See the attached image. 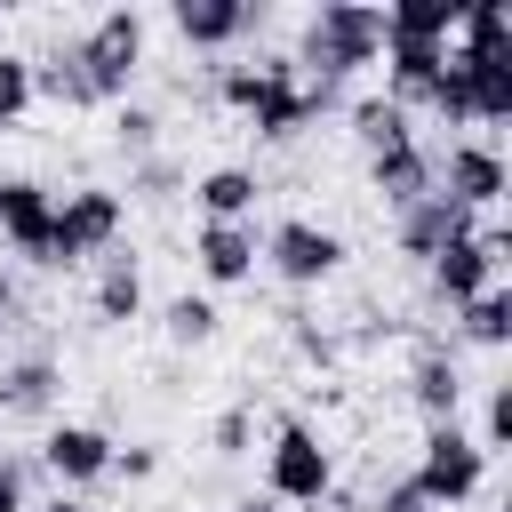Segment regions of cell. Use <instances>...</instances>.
Returning a JSON list of instances; mask_svg holds the SVG:
<instances>
[{"label":"cell","instance_id":"6da1fadb","mask_svg":"<svg viewBox=\"0 0 512 512\" xmlns=\"http://www.w3.org/2000/svg\"><path fill=\"white\" fill-rule=\"evenodd\" d=\"M136 64H144V16H136V8H104L80 40H64L48 64H32V96H48V104H64V112L128 104Z\"/></svg>","mask_w":512,"mask_h":512},{"label":"cell","instance_id":"7a4b0ae2","mask_svg":"<svg viewBox=\"0 0 512 512\" xmlns=\"http://www.w3.org/2000/svg\"><path fill=\"white\" fill-rule=\"evenodd\" d=\"M216 96H224L232 112H248V128H256L264 144H288V136H304L320 112L344 104V88L296 80L288 56H272V64H224V72H216Z\"/></svg>","mask_w":512,"mask_h":512},{"label":"cell","instance_id":"3957f363","mask_svg":"<svg viewBox=\"0 0 512 512\" xmlns=\"http://www.w3.org/2000/svg\"><path fill=\"white\" fill-rule=\"evenodd\" d=\"M384 56V8L368 0H320L296 32V80H320V88H344L352 72H368Z\"/></svg>","mask_w":512,"mask_h":512},{"label":"cell","instance_id":"277c9868","mask_svg":"<svg viewBox=\"0 0 512 512\" xmlns=\"http://www.w3.org/2000/svg\"><path fill=\"white\" fill-rule=\"evenodd\" d=\"M264 496H272V504H328V496H336V456H328V440H320L304 416H280V424H272Z\"/></svg>","mask_w":512,"mask_h":512},{"label":"cell","instance_id":"5b68a950","mask_svg":"<svg viewBox=\"0 0 512 512\" xmlns=\"http://www.w3.org/2000/svg\"><path fill=\"white\" fill-rule=\"evenodd\" d=\"M408 488H416L432 512H456V504H472V496L488 488V456H480V440H472L464 424H424V448H416V472H408Z\"/></svg>","mask_w":512,"mask_h":512},{"label":"cell","instance_id":"8992f818","mask_svg":"<svg viewBox=\"0 0 512 512\" xmlns=\"http://www.w3.org/2000/svg\"><path fill=\"white\" fill-rule=\"evenodd\" d=\"M120 224H128L120 192H104V184L64 192V200H56V224H48V272H80V264H96L104 248H120Z\"/></svg>","mask_w":512,"mask_h":512},{"label":"cell","instance_id":"52a82bcc","mask_svg":"<svg viewBox=\"0 0 512 512\" xmlns=\"http://www.w3.org/2000/svg\"><path fill=\"white\" fill-rule=\"evenodd\" d=\"M264 264L288 288H320V280L344 272V232H328L312 216H280V224H264Z\"/></svg>","mask_w":512,"mask_h":512},{"label":"cell","instance_id":"ba28073f","mask_svg":"<svg viewBox=\"0 0 512 512\" xmlns=\"http://www.w3.org/2000/svg\"><path fill=\"white\" fill-rule=\"evenodd\" d=\"M504 256H512V232H496V224H480L472 240H456V248H440V256L424 264V280H432V296H440L448 312H464L472 296H488V288H496V272H504Z\"/></svg>","mask_w":512,"mask_h":512},{"label":"cell","instance_id":"9c48e42d","mask_svg":"<svg viewBox=\"0 0 512 512\" xmlns=\"http://www.w3.org/2000/svg\"><path fill=\"white\" fill-rule=\"evenodd\" d=\"M432 192H448L456 208H496L504 192H512V168H504V152L496 144H480V136H464V144H448L440 160H432Z\"/></svg>","mask_w":512,"mask_h":512},{"label":"cell","instance_id":"30bf717a","mask_svg":"<svg viewBox=\"0 0 512 512\" xmlns=\"http://www.w3.org/2000/svg\"><path fill=\"white\" fill-rule=\"evenodd\" d=\"M40 472L56 480V496H80L112 472V440L96 424H48L40 432Z\"/></svg>","mask_w":512,"mask_h":512},{"label":"cell","instance_id":"8fae6325","mask_svg":"<svg viewBox=\"0 0 512 512\" xmlns=\"http://www.w3.org/2000/svg\"><path fill=\"white\" fill-rule=\"evenodd\" d=\"M472 232H480V216L456 208L448 192H424V200H408V208L392 216V240H400V256H416V264H432L440 248H456V240H472Z\"/></svg>","mask_w":512,"mask_h":512},{"label":"cell","instance_id":"7c38bea8","mask_svg":"<svg viewBox=\"0 0 512 512\" xmlns=\"http://www.w3.org/2000/svg\"><path fill=\"white\" fill-rule=\"evenodd\" d=\"M48 224H56V192L32 176H0V240L48 272Z\"/></svg>","mask_w":512,"mask_h":512},{"label":"cell","instance_id":"4fadbf2b","mask_svg":"<svg viewBox=\"0 0 512 512\" xmlns=\"http://www.w3.org/2000/svg\"><path fill=\"white\" fill-rule=\"evenodd\" d=\"M192 256H200V280H208V288H240V280H256V264H264V232H256V224H200Z\"/></svg>","mask_w":512,"mask_h":512},{"label":"cell","instance_id":"5bb4252c","mask_svg":"<svg viewBox=\"0 0 512 512\" xmlns=\"http://www.w3.org/2000/svg\"><path fill=\"white\" fill-rule=\"evenodd\" d=\"M168 24H176L184 48H232V40L256 32V8H248V0H176Z\"/></svg>","mask_w":512,"mask_h":512},{"label":"cell","instance_id":"9a60e30c","mask_svg":"<svg viewBox=\"0 0 512 512\" xmlns=\"http://www.w3.org/2000/svg\"><path fill=\"white\" fill-rule=\"evenodd\" d=\"M56 400H64V368L48 352H24L0 368V416H48Z\"/></svg>","mask_w":512,"mask_h":512},{"label":"cell","instance_id":"2e32d148","mask_svg":"<svg viewBox=\"0 0 512 512\" xmlns=\"http://www.w3.org/2000/svg\"><path fill=\"white\" fill-rule=\"evenodd\" d=\"M408 400H416L424 424H456V408H464V368H456L440 344L416 352V368H408Z\"/></svg>","mask_w":512,"mask_h":512},{"label":"cell","instance_id":"e0dca14e","mask_svg":"<svg viewBox=\"0 0 512 512\" xmlns=\"http://www.w3.org/2000/svg\"><path fill=\"white\" fill-rule=\"evenodd\" d=\"M368 184H376V200L400 216L408 200H424V192H432V152H424V144H392V152H376V160H368Z\"/></svg>","mask_w":512,"mask_h":512},{"label":"cell","instance_id":"ac0fdd59","mask_svg":"<svg viewBox=\"0 0 512 512\" xmlns=\"http://www.w3.org/2000/svg\"><path fill=\"white\" fill-rule=\"evenodd\" d=\"M88 304H96V320H136L144 312V264L128 256V248H104L96 256V288H88Z\"/></svg>","mask_w":512,"mask_h":512},{"label":"cell","instance_id":"d6986e66","mask_svg":"<svg viewBox=\"0 0 512 512\" xmlns=\"http://www.w3.org/2000/svg\"><path fill=\"white\" fill-rule=\"evenodd\" d=\"M256 168H208L200 184H192V200H200V224H256Z\"/></svg>","mask_w":512,"mask_h":512},{"label":"cell","instance_id":"ffe728a7","mask_svg":"<svg viewBox=\"0 0 512 512\" xmlns=\"http://www.w3.org/2000/svg\"><path fill=\"white\" fill-rule=\"evenodd\" d=\"M440 64H448V48H424V40H384V80H392V104H400V112H416V104H424V88L440 80Z\"/></svg>","mask_w":512,"mask_h":512},{"label":"cell","instance_id":"44dd1931","mask_svg":"<svg viewBox=\"0 0 512 512\" xmlns=\"http://www.w3.org/2000/svg\"><path fill=\"white\" fill-rule=\"evenodd\" d=\"M456 56V48H448ZM472 120H512V56H456Z\"/></svg>","mask_w":512,"mask_h":512},{"label":"cell","instance_id":"7402d4cb","mask_svg":"<svg viewBox=\"0 0 512 512\" xmlns=\"http://www.w3.org/2000/svg\"><path fill=\"white\" fill-rule=\"evenodd\" d=\"M456 8H464V0H392V8H384V40L448 48V40H456Z\"/></svg>","mask_w":512,"mask_h":512},{"label":"cell","instance_id":"603a6c76","mask_svg":"<svg viewBox=\"0 0 512 512\" xmlns=\"http://www.w3.org/2000/svg\"><path fill=\"white\" fill-rule=\"evenodd\" d=\"M456 336H464V344H488V352H504V344H512V288L496 280L488 296H472V304L456 312Z\"/></svg>","mask_w":512,"mask_h":512},{"label":"cell","instance_id":"cb8c5ba5","mask_svg":"<svg viewBox=\"0 0 512 512\" xmlns=\"http://www.w3.org/2000/svg\"><path fill=\"white\" fill-rule=\"evenodd\" d=\"M352 136L368 144V160H376V152H392V144H416L408 112H400L392 96H360V104H352Z\"/></svg>","mask_w":512,"mask_h":512},{"label":"cell","instance_id":"d4e9b609","mask_svg":"<svg viewBox=\"0 0 512 512\" xmlns=\"http://www.w3.org/2000/svg\"><path fill=\"white\" fill-rule=\"evenodd\" d=\"M160 328H168V344H208V336H216V304H208V296H176V304L160 312Z\"/></svg>","mask_w":512,"mask_h":512},{"label":"cell","instance_id":"484cf974","mask_svg":"<svg viewBox=\"0 0 512 512\" xmlns=\"http://www.w3.org/2000/svg\"><path fill=\"white\" fill-rule=\"evenodd\" d=\"M24 112H32V56L0 48V128H16Z\"/></svg>","mask_w":512,"mask_h":512},{"label":"cell","instance_id":"4316f807","mask_svg":"<svg viewBox=\"0 0 512 512\" xmlns=\"http://www.w3.org/2000/svg\"><path fill=\"white\" fill-rule=\"evenodd\" d=\"M112 136H120V152L152 160V136H160V120H152L144 104H120V112H112Z\"/></svg>","mask_w":512,"mask_h":512},{"label":"cell","instance_id":"83f0119b","mask_svg":"<svg viewBox=\"0 0 512 512\" xmlns=\"http://www.w3.org/2000/svg\"><path fill=\"white\" fill-rule=\"evenodd\" d=\"M504 432H512V392H504V384H488V408H480V432H472V440H480V456H496V448H504Z\"/></svg>","mask_w":512,"mask_h":512},{"label":"cell","instance_id":"f1b7e54d","mask_svg":"<svg viewBox=\"0 0 512 512\" xmlns=\"http://www.w3.org/2000/svg\"><path fill=\"white\" fill-rule=\"evenodd\" d=\"M168 192H184V168L176 160H136V200H168Z\"/></svg>","mask_w":512,"mask_h":512},{"label":"cell","instance_id":"f546056e","mask_svg":"<svg viewBox=\"0 0 512 512\" xmlns=\"http://www.w3.org/2000/svg\"><path fill=\"white\" fill-rule=\"evenodd\" d=\"M208 440H216V456H248V440H256V416H248V408H224Z\"/></svg>","mask_w":512,"mask_h":512},{"label":"cell","instance_id":"4dcf8cb0","mask_svg":"<svg viewBox=\"0 0 512 512\" xmlns=\"http://www.w3.org/2000/svg\"><path fill=\"white\" fill-rule=\"evenodd\" d=\"M112 472H120V480H152V472H160V448H152V440H128V448H112Z\"/></svg>","mask_w":512,"mask_h":512},{"label":"cell","instance_id":"1f68e13d","mask_svg":"<svg viewBox=\"0 0 512 512\" xmlns=\"http://www.w3.org/2000/svg\"><path fill=\"white\" fill-rule=\"evenodd\" d=\"M0 512H32V496H24V456H16V448H0Z\"/></svg>","mask_w":512,"mask_h":512},{"label":"cell","instance_id":"d6a6232c","mask_svg":"<svg viewBox=\"0 0 512 512\" xmlns=\"http://www.w3.org/2000/svg\"><path fill=\"white\" fill-rule=\"evenodd\" d=\"M376 512H432V504H424V496H416L408 480H384V496H376Z\"/></svg>","mask_w":512,"mask_h":512},{"label":"cell","instance_id":"836d02e7","mask_svg":"<svg viewBox=\"0 0 512 512\" xmlns=\"http://www.w3.org/2000/svg\"><path fill=\"white\" fill-rule=\"evenodd\" d=\"M16 312H24V296H16V280L0 272V328H16Z\"/></svg>","mask_w":512,"mask_h":512},{"label":"cell","instance_id":"e575fe53","mask_svg":"<svg viewBox=\"0 0 512 512\" xmlns=\"http://www.w3.org/2000/svg\"><path fill=\"white\" fill-rule=\"evenodd\" d=\"M32 512H88L80 496H48V504H32Z\"/></svg>","mask_w":512,"mask_h":512},{"label":"cell","instance_id":"d590c367","mask_svg":"<svg viewBox=\"0 0 512 512\" xmlns=\"http://www.w3.org/2000/svg\"><path fill=\"white\" fill-rule=\"evenodd\" d=\"M232 512H280V504H272V496H240Z\"/></svg>","mask_w":512,"mask_h":512}]
</instances>
